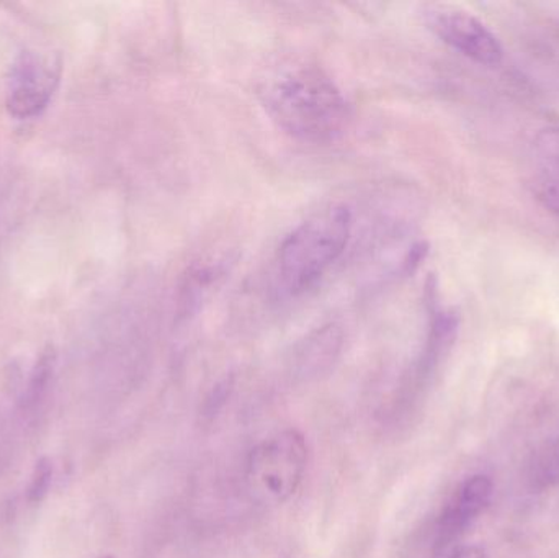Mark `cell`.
<instances>
[{
	"mask_svg": "<svg viewBox=\"0 0 559 558\" xmlns=\"http://www.w3.org/2000/svg\"><path fill=\"white\" fill-rule=\"evenodd\" d=\"M259 95L272 120L306 143L334 141L350 120L347 100L334 79L311 62H286L269 72Z\"/></svg>",
	"mask_w": 559,
	"mask_h": 558,
	"instance_id": "obj_1",
	"label": "cell"
},
{
	"mask_svg": "<svg viewBox=\"0 0 559 558\" xmlns=\"http://www.w3.org/2000/svg\"><path fill=\"white\" fill-rule=\"evenodd\" d=\"M352 233V213L334 205L296 226L278 249V274L292 295L314 287L344 254Z\"/></svg>",
	"mask_w": 559,
	"mask_h": 558,
	"instance_id": "obj_2",
	"label": "cell"
},
{
	"mask_svg": "<svg viewBox=\"0 0 559 558\" xmlns=\"http://www.w3.org/2000/svg\"><path fill=\"white\" fill-rule=\"evenodd\" d=\"M308 442L296 429H286L252 449L246 482L262 504L288 501L301 485L308 467Z\"/></svg>",
	"mask_w": 559,
	"mask_h": 558,
	"instance_id": "obj_3",
	"label": "cell"
},
{
	"mask_svg": "<svg viewBox=\"0 0 559 558\" xmlns=\"http://www.w3.org/2000/svg\"><path fill=\"white\" fill-rule=\"evenodd\" d=\"M62 75L59 52L25 49L13 59L5 84L7 110L19 120L41 114Z\"/></svg>",
	"mask_w": 559,
	"mask_h": 558,
	"instance_id": "obj_4",
	"label": "cell"
},
{
	"mask_svg": "<svg viewBox=\"0 0 559 558\" xmlns=\"http://www.w3.org/2000/svg\"><path fill=\"white\" fill-rule=\"evenodd\" d=\"M430 29L447 45L483 66L502 61L504 49L495 33L472 13L459 7H432L426 13Z\"/></svg>",
	"mask_w": 559,
	"mask_h": 558,
	"instance_id": "obj_5",
	"label": "cell"
},
{
	"mask_svg": "<svg viewBox=\"0 0 559 558\" xmlns=\"http://www.w3.org/2000/svg\"><path fill=\"white\" fill-rule=\"evenodd\" d=\"M528 182L545 209L559 218V128L540 131L528 153Z\"/></svg>",
	"mask_w": 559,
	"mask_h": 558,
	"instance_id": "obj_6",
	"label": "cell"
},
{
	"mask_svg": "<svg viewBox=\"0 0 559 558\" xmlns=\"http://www.w3.org/2000/svg\"><path fill=\"white\" fill-rule=\"evenodd\" d=\"M344 346V334L335 324L312 331L293 351L292 372L302 382L321 379L337 363Z\"/></svg>",
	"mask_w": 559,
	"mask_h": 558,
	"instance_id": "obj_7",
	"label": "cell"
},
{
	"mask_svg": "<svg viewBox=\"0 0 559 558\" xmlns=\"http://www.w3.org/2000/svg\"><path fill=\"white\" fill-rule=\"evenodd\" d=\"M492 498V482L485 475L469 478L460 488L439 523L440 546H449L469 523L485 511Z\"/></svg>",
	"mask_w": 559,
	"mask_h": 558,
	"instance_id": "obj_8",
	"label": "cell"
},
{
	"mask_svg": "<svg viewBox=\"0 0 559 558\" xmlns=\"http://www.w3.org/2000/svg\"><path fill=\"white\" fill-rule=\"evenodd\" d=\"M55 369L56 351L48 346L39 354L38 360L29 373L28 383L20 396L19 409L23 416L35 415L36 409L41 408L43 402L48 396Z\"/></svg>",
	"mask_w": 559,
	"mask_h": 558,
	"instance_id": "obj_9",
	"label": "cell"
},
{
	"mask_svg": "<svg viewBox=\"0 0 559 558\" xmlns=\"http://www.w3.org/2000/svg\"><path fill=\"white\" fill-rule=\"evenodd\" d=\"M225 272L226 268L223 262H216L213 265H197L189 272L182 285V294H180V308H182L183 314L192 313L200 307L210 288L222 275H225Z\"/></svg>",
	"mask_w": 559,
	"mask_h": 558,
	"instance_id": "obj_10",
	"label": "cell"
},
{
	"mask_svg": "<svg viewBox=\"0 0 559 558\" xmlns=\"http://www.w3.org/2000/svg\"><path fill=\"white\" fill-rule=\"evenodd\" d=\"M52 475H55V465H52L51 459H39L35 468H33L32 482H29L28 491H26L29 503H39V501L45 500L49 487H51Z\"/></svg>",
	"mask_w": 559,
	"mask_h": 558,
	"instance_id": "obj_11",
	"label": "cell"
},
{
	"mask_svg": "<svg viewBox=\"0 0 559 558\" xmlns=\"http://www.w3.org/2000/svg\"><path fill=\"white\" fill-rule=\"evenodd\" d=\"M535 480L544 485H554L559 482V441L538 459L535 464Z\"/></svg>",
	"mask_w": 559,
	"mask_h": 558,
	"instance_id": "obj_12",
	"label": "cell"
},
{
	"mask_svg": "<svg viewBox=\"0 0 559 558\" xmlns=\"http://www.w3.org/2000/svg\"><path fill=\"white\" fill-rule=\"evenodd\" d=\"M231 379H226L223 380V382H219L218 385H216L215 389L212 390V393H210V395L206 396L205 408H203L205 415H216V413H218L219 409H222L223 406H225L226 400L229 399V393H231Z\"/></svg>",
	"mask_w": 559,
	"mask_h": 558,
	"instance_id": "obj_13",
	"label": "cell"
},
{
	"mask_svg": "<svg viewBox=\"0 0 559 558\" xmlns=\"http://www.w3.org/2000/svg\"><path fill=\"white\" fill-rule=\"evenodd\" d=\"M452 558H486L485 550L481 547H463Z\"/></svg>",
	"mask_w": 559,
	"mask_h": 558,
	"instance_id": "obj_14",
	"label": "cell"
},
{
	"mask_svg": "<svg viewBox=\"0 0 559 558\" xmlns=\"http://www.w3.org/2000/svg\"><path fill=\"white\" fill-rule=\"evenodd\" d=\"M98 558H114L111 556L98 557Z\"/></svg>",
	"mask_w": 559,
	"mask_h": 558,
	"instance_id": "obj_15",
	"label": "cell"
}]
</instances>
